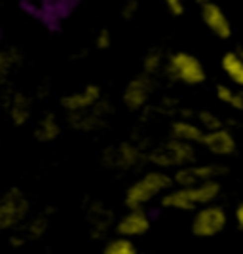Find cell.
<instances>
[{
  "label": "cell",
  "mask_w": 243,
  "mask_h": 254,
  "mask_svg": "<svg viewBox=\"0 0 243 254\" xmlns=\"http://www.w3.org/2000/svg\"><path fill=\"white\" fill-rule=\"evenodd\" d=\"M162 63H163V59H162L158 50L150 52L147 55V59H145V74H156L160 70V66H162Z\"/></svg>",
  "instance_id": "26"
},
{
  "label": "cell",
  "mask_w": 243,
  "mask_h": 254,
  "mask_svg": "<svg viewBox=\"0 0 243 254\" xmlns=\"http://www.w3.org/2000/svg\"><path fill=\"white\" fill-rule=\"evenodd\" d=\"M19 63V52L17 50H6V52L0 55V72L2 76L6 78V76L10 74V70L13 68V64Z\"/></svg>",
  "instance_id": "24"
},
{
  "label": "cell",
  "mask_w": 243,
  "mask_h": 254,
  "mask_svg": "<svg viewBox=\"0 0 243 254\" xmlns=\"http://www.w3.org/2000/svg\"><path fill=\"white\" fill-rule=\"evenodd\" d=\"M198 122H200V126L203 127L205 131H213V129L222 127V122L219 120V116L209 112V110H200V112H198Z\"/></svg>",
  "instance_id": "25"
},
{
  "label": "cell",
  "mask_w": 243,
  "mask_h": 254,
  "mask_svg": "<svg viewBox=\"0 0 243 254\" xmlns=\"http://www.w3.org/2000/svg\"><path fill=\"white\" fill-rule=\"evenodd\" d=\"M48 228H50V216H48L46 212H42V214H36L31 220H27V222L17 230V233L21 235L23 239H25V243H27V241H36V239H40L44 233L48 232Z\"/></svg>",
  "instance_id": "20"
},
{
  "label": "cell",
  "mask_w": 243,
  "mask_h": 254,
  "mask_svg": "<svg viewBox=\"0 0 243 254\" xmlns=\"http://www.w3.org/2000/svg\"><path fill=\"white\" fill-rule=\"evenodd\" d=\"M201 146L207 152H211L213 156L224 158V156H232L236 152L238 142H236V137L226 127H219V129H213V131H205Z\"/></svg>",
  "instance_id": "11"
},
{
  "label": "cell",
  "mask_w": 243,
  "mask_h": 254,
  "mask_svg": "<svg viewBox=\"0 0 243 254\" xmlns=\"http://www.w3.org/2000/svg\"><path fill=\"white\" fill-rule=\"evenodd\" d=\"M167 10L173 13V15H182L184 13V0H163Z\"/></svg>",
  "instance_id": "27"
},
{
  "label": "cell",
  "mask_w": 243,
  "mask_h": 254,
  "mask_svg": "<svg viewBox=\"0 0 243 254\" xmlns=\"http://www.w3.org/2000/svg\"><path fill=\"white\" fill-rule=\"evenodd\" d=\"M234 218H236V224H238V228H240V230L243 232V203H240V205L236 207Z\"/></svg>",
  "instance_id": "28"
},
{
  "label": "cell",
  "mask_w": 243,
  "mask_h": 254,
  "mask_svg": "<svg viewBox=\"0 0 243 254\" xmlns=\"http://www.w3.org/2000/svg\"><path fill=\"white\" fill-rule=\"evenodd\" d=\"M108 32L103 31V38H101V42H99V48H108Z\"/></svg>",
  "instance_id": "29"
},
{
  "label": "cell",
  "mask_w": 243,
  "mask_h": 254,
  "mask_svg": "<svg viewBox=\"0 0 243 254\" xmlns=\"http://www.w3.org/2000/svg\"><path fill=\"white\" fill-rule=\"evenodd\" d=\"M165 74L171 80L186 85H200L205 82L207 72L201 61L188 52H175L165 63Z\"/></svg>",
  "instance_id": "4"
},
{
  "label": "cell",
  "mask_w": 243,
  "mask_h": 254,
  "mask_svg": "<svg viewBox=\"0 0 243 254\" xmlns=\"http://www.w3.org/2000/svg\"><path fill=\"white\" fill-rule=\"evenodd\" d=\"M87 224H89L91 237L103 239L110 230V226L116 224V220H114L112 211L106 205H103L101 201H93L87 209Z\"/></svg>",
  "instance_id": "13"
},
{
  "label": "cell",
  "mask_w": 243,
  "mask_h": 254,
  "mask_svg": "<svg viewBox=\"0 0 243 254\" xmlns=\"http://www.w3.org/2000/svg\"><path fill=\"white\" fill-rule=\"evenodd\" d=\"M31 214V201L19 188H10L0 199V230L17 232Z\"/></svg>",
  "instance_id": "3"
},
{
  "label": "cell",
  "mask_w": 243,
  "mask_h": 254,
  "mask_svg": "<svg viewBox=\"0 0 243 254\" xmlns=\"http://www.w3.org/2000/svg\"><path fill=\"white\" fill-rule=\"evenodd\" d=\"M200 6H203V4H209V2H213V0H196Z\"/></svg>",
  "instance_id": "30"
},
{
  "label": "cell",
  "mask_w": 243,
  "mask_h": 254,
  "mask_svg": "<svg viewBox=\"0 0 243 254\" xmlns=\"http://www.w3.org/2000/svg\"><path fill=\"white\" fill-rule=\"evenodd\" d=\"M217 99L224 105L232 106L234 110L243 114V89H232L228 85H217Z\"/></svg>",
  "instance_id": "22"
},
{
  "label": "cell",
  "mask_w": 243,
  "mask_h": 254,
  "mask_svg": "<svg viewBox=\"0 0 243 254\" xmlns=\"http://www.w3.org/2000/svg\"><path fill=\"white\" fill-rule=\"evenodd\" d=\"M162 207L169 209V211H182V212H192L196 211L194 203L188 199L184 188H171L169 191H165L162 195Z\"/></svg>",
  "instance_id": "19"
},
{
  "label": "cell",
  "mask_w": 243,
  "mask_h": 254,
  "mask_svg": "<svg viewBox=\"0 0 243 254\" xmlns=\"http://www.w3.org/2000/svg\"><path fill=\"white\" fill-rule=\"evenodd\" d=\"M59 133H61V126L53 114H44L34 127V137L40 142H52L59 137Z\"/></svg>",
  "instance_id": "21"
},
{
  "label": "cell",
  "mask_w": 243,
  "mask_h": 254,
  "mask_svg": "<svg viewBox=\"0 0 243 254\" xmlns=\"http://www.w3.org/2000/svg\"><path fill=\"white\" fill-rule=\"evenodd\" d=\"M69 122L71 126L80 129V131H93L97 127H101L105 124V118H108V114H105L103 105L99 103L93 108H87V110H80V112H71L69 114Z\"/></svg>",
  "instance_id": "15"
},
{
  "label": "cell",
  "mask_w": 243,
  "mask_h": 254,
  "mask_svg": "<svg viewBox=\"0 0 243 254\" xmlns=\"http://www.w3.org/2000/svg\"><path fill=\"white\" fill-rule=\"evenodd\" d=\"M8 112H10V118H11V122H13V126H17V127L25 126V124L31 120V112H32L29 97L23 95V93H13L10 105H8Z\"/></svg>",
  "instance_id": "18"
},
{
  "label": "cell",
  "mask_w": 243,
  "mask_h": 254,
  "mask_svg": "<svg viewBox=\"0 0 243 254\" xmlns=\"http://www.w3.org/2000/svg\"><path fill=\"white\" fill-rule=\"evenodd\" d=\"M152 228V220L145 209H129L126 214H122L114 224V230L122 237L137 239L147 235Z\"/></svg>",
  "instance_id": "8"
},
{
  "label": "cell",
  "mask_w": 243,
  "mask_h": 254,
  "mask_svg": "<svg viewBox=\"0 0 243 254\" xmlns=\"http://www.w3.org/2000/svg\"><path fill=\"white\" fill-rule=\"evenodd\" d=\"M173 184V177H169L163 169L148 171L127 188L124 203L127 209H145V205H148L152 199L169 191Z\"/></svg>",
  "instance_id": "1"
},
{
  "label": "cell",
  "mask_w": 243,
  "mask_h": 254,
  "mask_svg": "<svg viewBox=\"0 0 243 254\" xmlns=\"http://www.w3.org/2000/svg\"><path fill=\"white\" fill-rule=\"evenodd\" d=\"M103 254H141V253H139L137 245L133 243V239L118 235V237L110 239L103 247Z\"/></svg>",
  "instance_id": "23"
},
{
  "label": "cell",
  "mask_w": 243,
  "mask_h": 254,
  "mask_svg": "<svg viewBox=\"0 0 243 254\" xmlns=\"http://www.w3.org/2000/svg\"><path fill=\"white\" fill-rule=\"evenodd\" d=\"M221 66L224 74L243 89V52H228L222 55Z\"/></svg>",
  "instance_id": "17"
},
{
  "label": "cell",
  "mask_w": 243,
  "mask_h": 254,
  "mask_svg": "<svg viewBox=\"0 0 243 254\" xmlns=\"http://www.w3.org/2000/svg\"><path fill=\"white\" fill-rule=\"evenodd\" d=\"M101 87L99 85H85L80 91H73L69 95L61 99V106L71 114V112H80V110H87L93 108L95 105L101 103Z\"/></svg>",
  "instance_id": "12"
},
{
  "label": "cell",
  "mask_w": 243,
  "mask_h": 254,
  "mask_svg": "<svg viewBox=\"0 0 243 254\" xmlns=\"http://www.w3.org/2000/svg\"><path fill=\"white\" fill-rule=\"evenodd\" d=\"M171 137L190 142V144H201L203 137H205V129L200 124H194L190 120H177L171 126Z\"/></svg>",
  "instance_id": "16"
},
{
  "label": "cell",
  "mask_w": 243,
  "mask_h": 254,
  "mask_svg": "<svg viewBox=\"0 0 243 254\" xmlns=\"http://www.w3.org/2000/svg\"><path fill=\"white\" fill-rule=\"evenodd\" d=\"M201 19L205 23V27L221 40H228L232 36V23L226 17V13L219 4L209 2L201 6Z\"/></svg>",
  "instance_id": "10"
},
{
  "label": "cell",
  "mask_w": 243,
  "mask_h": 254,
  "mask_svg": "<svg viewBox=\"0 0 243 254\" xmlns=\"http://www.w3.org/2000/svg\"><path fill=\"white\" fill-rule=\"evenodd\" d=\"M228 224V212L224 211V207L211 203V205H205L200 207L190 224V232L194 237H200V239H211L215 235L226 228Z\"/></svg>",
  "instance_id": "5"
},
{
  "label": "cell",
  "mask_w": 243,
  "mask_h": 254,
  "mask_svg": "<svg viewBox=\"0 0 243 254\" xmlns=\"http://www.w3.org/2000/svg\"><path fill=\"white\" fill-rule=\"evenodd\" d=\"M226 173V169L219 165V163H198L194 161L186 167H180V169L175 171L173 175V180L177 186H182V188H188V186H196V184H201V182H207V180H219Z\"/></svg>",
  "instance_id": "6"
},
{
  "label": "cell",
  "mask_w": 243,
  "mask_h": 254,
  "mask_svg": "<svg viewBox=\"0 0 243 254\" xmlns=\"http://www.w3.org/2000/svg\"><path fill=\"white\" fill-rule=\"evenodd\" d=\"M182 188V186H180ZM221 182L219 180H207V182H201V184H196V186H188L184 188L188 199L194 203V207H205V205H211L219 199L221 195Z\"/></svg>",
  "instance_id": "14"
},
{
  "label": "cell",
  "mask_w": 243,
  "mask_h": 254,
  "mask_svg": "<svg viewBox=\"0 0 243 254\" xmlns=\"http://www.w3.org/2000/svg\"><path fill=\"white\" fill-rule=\"evenodd\" d=\"M198 158L196 148L190 142H184L179 138L171 137L169 140L162 142L158 146L150 150L148 154V161L154 163L158 169H180L194 163Z\"/></svg>",
  "instance_id": "2"
},
{
  "label": "cell",
  "mask_w": 243,
  "mask_h": 254,
  "mask_svg": "<svg viewBox=\"0 0 243 254\" xmlns=\"http://www.w3.org/2000/svg\"><path fill=\"white\" fill-rule=\"evenodd\" d=\"M145 159H148V156H143L135 144L122 142L120 146H112V148L106 150L105 156H103V163H105V167H110V169L126 171L141 165Z\"/></svg>",
  "instance_id": "7"
},
{
  "label": "cell",
  "mask_w": 243,
  "mask_h": 254,
  "mask_svg": "<svg viewBox=\"0 0 243 254\" xmlns=\"http://www.w3.org/2000/svg\"><path fill=\"white\" fill-rule=\"evenodd\" d=\"M154 91V85L150 80V74H143L139 78H133L124 89V105L129 110H141L147 106L148 99Z\"/></svg>",
  "instance_id": "9"
}]
</instances>
